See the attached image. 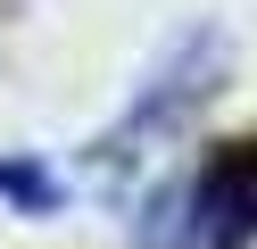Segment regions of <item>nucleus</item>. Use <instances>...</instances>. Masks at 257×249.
Masks as SVG:
<instances>
[{"mask_svg": "<svg viewBox=\"0 0 257 249\" xmlns=\"http://www.w3.org/2000/svg\"><path fill=\"white\" fill-rule=\"evenodd\" d=\"M257 241V141H224L174 199L166 249H240Z\"/></svg>", "mask_w": 257, "mask_h": 249, "instance_id": "1", "label": "nucleus"}, {"mask_svg": "<svg viewBox=\"0 0 257 249\" xmlns=\"http://www.w3.org/2000/svg\"><path fill=\"white\" fill-rule=\"evenodd\" d=\"M0 191L17 199V208H34V216H42V208H58V183L42 175L34 158H17V166H0Z\"/></svg>", "mask_w": 257, "mask_h": 249, "instance_id": "2", "label": "nucleus"}]
</instances>
